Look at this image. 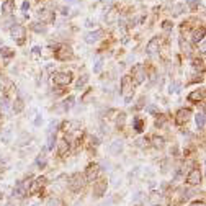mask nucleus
<instances>
[{"instance_id": "49", "label": "nucleus", "mask_w": 206, "mask_h": 206, "mask_svg": "<svg viewBox=\"0 0 206 206\" xmlns=\"http://www.w3.org/2000/svg\"><path fill=\"white\" fill-rule=\"evenodd\" d=\"M34 124L39 126V124H41V118H36V119H34Z\"/></svg>"}, {"instance_id": "41", "label": "nucleus", "mask_w": 206, "mask_h": 206, "mask_svg": "<svg viewBox=\"0 0 206 206\" xmlns=\"http://www.w3.org/2000/svg\"><path fill=\"white\" fill-rule=\"evenodd\" d=\"M93 70H95V72H100V70H102V61H97V62H95Z\"/></svg>"}, {"instance_id": "12", "label": "nucleus", "mask_w": 206, "mask_h": 206, "mask_svg": "<svg viewBox=\"0 0 206 206\" xmlns=\"http://www.w3.org/2000/svg\"><path fill=\"white\" fill-rule=\"evenodd\" d=\"M157 51H160V39L159 38H152L147 43V53L149 54H155Z\"/></svg>"}, {"instance_id": "45", "label": "nucleus", "mask_w": 206, "mask_h": 206, "mask_svg": "<svg viewBox=\"0 0 206 206\" xmlns=\"http://www.w3.org/2000/svg\"><path fill=\"white\" fill-rule=\"evenodd\" d=\"M193 64H195V67H203V66H201L203 61H200V59H195V62H193Z\"/></svg>"}, {"instance_id": "6", "label": "nucleus", "mask_w": 206, "mask_h": 206, "mask_svg": "<svg viewBox=\"0 0 206 206\" xmlns=\"http://www.w3.org/2000/svg\"><path fill=\"white\" fill-rule=\"evenodd\" d=\"M54 83L58 85H69L70 82H72V75H70V72H58L54 74Z\"/></svg>"}, {"instance_id": "53", "label": "nucleus", "mask_w": 206, "mask_h": 206, "mask_svg": "<svg viewBox=\"0 0 206 206\" xmlns=\"http://www.w3.org/2000/svg\"><path fill=\"white\" fill-rule=\"evenodd\" d=\"M0 173H2V165H0Z\"/></svg>"}, {"instance_id": "27", "label": "nucleus", "mask_w": 206, "mask_h": 206, "mask_svg": "<svg viewBox=\"0 0 206 206\" xmlns=\"http://www.w3.org/2000/svg\"><path fill=\"white\" fill-rule=\"evenodd\" d=\"M74 128H80V124L77 123V121H67V123H64V129H66V131H74Z\"/></svg>"}, {"instance_id": "34", "label": "nucleus", "mask_w": 206, "mask_h": 206, "mask_svg": "<svg viewBox=\"0 0 206 206\" xmlns=\"http://www.w3.org/2000/svg\"><path fill=\"white\" fill-rule=\"evenodd\" d=\"M54 143H56V138L53 133H49V141H48V149H53L54 147Z\"/></svg>"}, {"instance_id": "18", "label": "nucleus", "mask_w": 206, "mask_h": 206, "mask_svg": "<svg viewBox=\"0 0 206 206\" xmlns=\"http://www.w3.org/2000/svg\"><path fill=\"white\" fill-rule=\"evenodd\" d=\"M58 152H59V155H66L67 152H69V143L66 139H62L61 143H59V147H58Z\"/></svg>"}, {"instance_id": "2", "label": "nucleus", "mask_w": 206, "mask_h": 206, "mask_svg": "<svg viewBox=\"0 0 206 206\" xmlns=\"http://www.w3.org/2000/svg\"><path fill=\"white\" fill-rule=\"evenodd\" d=\"M121 93H123L126 102H131V98H133V87H131V77L129 75H124L121 79Z\"/></svg>"}, {"instance_id": "9", "label": "nucleus", "mask_w": 206, "mask_h": 206, "mask_svg": "<svg viewBox=\"0 0 206 206\" xmlns=\"http://www.w3.org/2000/svg\"><path fill=\"white\" fill-rule=\"evenodd\" d=\"M106 188H108V183H106V180H98L95 182V187H93V195L95 196H103Z\"/></svg>"}, {"instance_id": "15", "label": "nucleus", "mask_w": 206, "mask_h": 206, "mask_svg": "<svg viewBox=\"0 0 206 206\" xmlns=\"http://www.w3.org/2000/svg\"><path fill=\"white\" fill-rule=\"evenodd\" d=\"M123 151V141L121 139H116V141H113L111 146H110V152L113 155H118L119 152Z\"/></svg>"}, {"instance_id": "44", "label": "nucleus", "mask_w": 206, "mask_h": 206, "mask_svg": "<svg viewBox=\"0 0 206 206\" xmlns=\"http://www.w3.org/2000/svg\"><path fill=\"white\" fill-rule=\"evenodd\" d=\"M134 200H136V201H141V200H143V193H141V191H138V193L134 195Z\"/></svg>"}, {"instance_id": "25", "label": "nucleus", "mask_w": 206, "mask_h": 206, "mask_svg": "<svg viewBox=\"0 0 206 206\" xmlns=\"http://www.w3.org/2000/svg\"><path fill=\"white\" fill-rule=\"evenodd\" d=\"M195 119H196V126L200 128V129H204V115L203 113H198Z\"/></svg>"}, {"instance_id": "42", "label": "nucleus", "mask_w": 206, "mask_h": 206, "mask_svg": "<svg viewBox=\"0 0 206 206\" xmlns=\"http://www.w3.org/2000/svg\"><path fill=\"white\" fill-rule=\"evenodd\" d=\"M178 88H180L178 83H172V85H170V92H172V93H173V92H178Z\"/></svg>"}, {"instance_id": "8", "label": "nucleus", "mask_w": 206, "mask_h": 206, "mask_svg": "<svg viewBox=\"0 0 206 206\" xmlns=\"http://www.w3.org/2000/svg\"><path fill=\"white\" fill-rule=\"evenodd\" d=\"M201 172L198 168H195V170H191V172L188 173V177H187V182L190 183V185H198V183H201Z\"/></svg>"}, {"instance_id": "28", "label": "nucleus", "mask_w": 206, "mask_h": 206, "mask_svg": "<svg viewBox=\"0 0 206 206\" xmlns=\"http://www.w3.org/2000/svg\"><path fill=\"white\" fill-rule=\"evenodd\" d=\"M133 128H134V129H136L138 133H141V131H143V128H144V123H143V121H141V119H139V118H134V123H133Z\"/></svg>"}, {"instance_id": "5", "label": "nucleus", "mask_w": 206, "mask_h": 206, "mask_svg": "<svg viewBox=\"0 0 206 206\" xmlns=\"http://www.w3.org/2000/svg\"><path fill=\"white\" fill-rule=\"evenodd\" d=\"M31 187V182L30 180H25V182H20L18 185L15 187V190H13V196H18V198H23L26 195V190Z\"/></svg>"}, {"instance_id": "35", "label": "nucleus", "mask_w": 206, "mask_h": 206, "mask_svg": "<svg viewBox=\"0 0 206 206\" xmlns=\"http://www.w3.org/2000/svg\"><path fill=\"white\" fill-rule=\"evenodd\" d=\"M72 103H74V97H69L66 102H64V108L69 110V108H72Z\"/></svg>"}, {"instance_id": "48", "label": "nucleus", "mask_w": 206, "mask_h": 206, "mask_svg": "<svg viewBox=\"0 0 206 206\" xmlns=\"http://www.w3.org/2000/svg\"><path fill=\"white\" fill-rule=\"evenodd\" d=\"M39 51H41V49H39L38 46H36V48H33V53H34V54H39Z\"/></svg>"}, {"instance_id": "50", "label": "nucleus", "mask_w": 206, "mask_h": 206, "mask_svg": "<svg viewBox=\"0 0 206 206\" xmlns=\"http://www.w3.org/2000/svg\"><path fill=\"white\" fill-rule=\"evenodd\" d=\"M67 2H70V3H77V0H67Z\"/></svg>"}, {"instance_id": "38", "label": "nucleus", "mask_w": 206, "mask_h": 206, "mask_svg": "<svg viewBox=\"0 0 206 206\" xmlns=\"http://www.w3.org/2000/svg\"><path fill=\"white\" fill-rule=\"evenodd\" d=\"M0 106H3V110H7L8 108V100L3 97V98H0Z\"/></svg>"}, {"instance_id": "40", "label": "nucleus", "mask_w": 206, "mask_h": 206, "mask_svg": "<svg viewBox=\"0 0 206 206\" xmlns=\"http://www.w3.org/2000/svg\"><path fill=\"white\" fill-rule=\"evenodd\" d=\"M147 111L151 113V115H157V106H154V105L147 106Z\"/></svg>"}, {"instance_id": "46", "label": "nucleus", "mask_w": 206, "mask_h": 206, "mask_svg": "<svg viewBox=\"0 0 206 206\" xmlns=\"http://www.w3.org/2000/svg\"><path fill=\"white\" fill-rule=\"evenodd\" d=\"M21 8H23V10H28V8H30V2H23V5H21Z\"/></svg>"}, {"instance_id": "3", "label": "nucleus", "mask_w": 206, "mask_h": 206, "mask_svg": "<svg viewBox=\"0 0 206 206\" xmlns=\"http://www.w3.org/2000/svg\"><path fill=\"white\" fill-rule=\"evenodd\" d=\"M82 187H83V177H82V173H74L69 178V188L72 191H80Z\"/></svg>"}, {"instance_id": "19", "label": "nucleus", "mask_w": 206, "mask_h": 206, "mask_svg": "<svg viewBox=\"0 0 206 206\" xmlns=\"http://www.w3.org/2000/svg\"><path fill=\"white\" fill-rule=\"evenodd\" d=\"M2 12L5 13V15H10V13L13 12V2H12V0H7V2H3Z\"/></svg>"}, {"instance_id": "32", "label": "nucleus", "mask_w": 206, "mask_h": 206, "mask_svg": "<svg viewBox=\"0 0 206 206\" xmlns=\"http://www.w3.org/2000/svg\"><path fill=\"white\" fill-rule=\"evenodd\" d=\"M87 80H88V77H87V75H82V77H80V79H79V80H77V88H82V87H83V85H85V83H87Z\"/></svg>"}, {"instance_id": "10", "label": "nucleus", "mask_w": 206, "mask_h": 206, "mask_svg": "<svg viewBox=\"0 0 206 206\" xmlns=\"http://www.w3.org/2000/svg\"><path fill=\"white\" fill-rule=\"evenodd\" d=\"M98 172H100V167H98L97 164H90L88 167H87V180L88 182H95V178L98 177Z\"/></svg>"}, {"instance_id": "54", "label": "nucleus", "mask_w": 206, "mask_h": 206, "mask_svg": "<svg viewBox=\"0 0 206 206\" xmlns=\"http://www.w3.org/2000/svg\"><path fill=\"white\" fill-rule=\"evenodd\" d=\"M138 206H139V204H138Z\"/></svg>"}, {"instance_id": "21", "label": "nucleus", "mask_w": 206, "mask_h": 206, "mask_svg": "<svg viewBox=\"0 0 206 206\" xmlns=\"http://www.w3.org/2000/svg\"><path fill=\"white\" fill-rule=\"evenodd\" d=\"M23 108H25L23 100H21V98H17V100L13 102V111H15V113H21V111H23Z\"/></svg>"}, {"instance_id": "30", "label": "nucleus", "mask_w": 206, "mask_h": 206, "mask_svg": "<svg viewBox=\"0 0 206 206\" xmlns=\"http://www.w3.org/2000/svg\"><path fill=\"white\" fill-rule=\"evenodd\" d=\"M0 54H2V58H12L13 51L10 48H2V49H0Z\"/></svg>"}, {"instance_id": "7", "label": "nucleus", "mask_w": 206, "mask_h": 206, "mask_svg": "<svg viewBox=\"0 0 206 206\" xmlns=\"http://www.w3.org/2000/svg\"><path fill=\"white\" fill-rule=\"evenodd\" d=\"M70 58H72V49L69 46H62L59 51H56V59H59V61H67Z\"/></svg>"}, {"instance_id": "39", "label": "nucleus", "mask_w": 206, "mask_h": 206, "mask_svg": "<svg viewBox=\"0 0 206 206\" xmlns=\"http://www.w3.org/2000/svg\"><path fill=\"white\" fill-rule=\"evenodd\" d=\"M162 28H164L165 31H170L172 30V23H170V21H164V23H162Z\"/></svg>"}, {"instance_id": "43", "label": "nucleus", "mask_w": 206, "mask_h": 206, "mask_svg": "<svg viewBox=\"0 0 206 206\" xmlns=\"http://www.w3.org/2000/svg\"><path fill=\"white\" fill-rule=\"evenodd\" d=\"M54 128H58V121H51V124H49V133H54Z\"/></svg>"}, {"instance_id": "23", "label": "nucleus", "mask_w": 206, "mask_h": 206, "mask_svg": "<svg viewBox=\"0 0 206 206\" xmlns=\"http://www.w3.org/2000/svg\"><path fill=\"white\" fill-rule=\"evenodd\" d=\"M180 49H182V53H185V54H191V46L185 39H180Z\"/></svg>"}, {"instance_id": "22", "label": "nucleus", "mask_w": 206, "mask_h": 206, "mask_svg": "<svg viewBox=\"0 0 206 206\" xmlns=\"http://www.w3.org/2000/svg\"><path fill=\"white\" fill-rule=\"evenodd\" d=\"M30 28L33 31H36V33H46V26L41 25V23H31Z\"/></svg>"}, {"instance_id": "47", "label": "nucleus", "mask_w": 206, "mask_h": 206, "mask_svg": "<svg viewBox=\"0 0 206 206\" xmlns=\"http://www.w3.org/2000/svg\"><path fill=\"white\" fill-rule=\"evenodd\" d=\"M190 206H204V203L203 201H195V203H191Z\"/></svg>"}, {"instance_id": "1", "label": "nucleus", "mask_w": 206, "mask_h": 206, "mask_svg": "<svg viewBox=\"0 0 206 206\" xmlns=\"http://www.w3.org/2000/svg\"><path fill=\"white\" fill-rule=\"evenodd\" d=\"M146 77H147L146 67L143 66V64H136V66L133 67V82L136 85H139V83H143L146 80Z\"/></svg>"}, {"instance_id": "13", "label": "nucleus", "mask_w": 206, "mask_h": 206, "mask_svg": "<svg viewBox=\"0 0 206 206\" xmlns=\"http://www.w3.org/2000/svg\"><path fill=\"white\" fill-rule=\"evenodd\" d=\"M103 36V31L102 30H97V31H92V33H88L87 36H85V43H88V44H93L95 41H98Z\"/></svg>"}, {"instance_id": "14", "label": "nucleus", "mask_w": 206, "mask_h": 206, "mask_svg": "<svg viewBox=\"0 0 206 206\" xmlns=\"http://www.w3.org/2000/svg\"><path fill=\"white\" fill-rule=\"evenodd\" d=\"M203 98H204V92L200 90V88H198V90H193V92H191V93L188 95V100L193 102V103H200Z\"/></svg>"}, {"instance_id": "31", "label": "nucleus", "mask_w": 206, "mask_h": 206, "mask_svg": "<svg viewBox=\"0 0 206 206\" xmlns=\"http://www.w3.org/2000/svg\"><path fill=\"white\" fill-rule=\"evenodd\" d=\"M36 165H38V167H41V168L46 165V155H44V154L38 155V159H36Z\"/></svg>"}, {"instance_id": "37", "label": "nucleus", "mask_w": 206, "mask_h": 206, "mask_svg": "<svg viewBox=\"0 0 206 206\" xmlns=\"http://www.w3.org/2000/svg\"><path fill=\"white\" fill-rule=\"evenodd\" d=\"M10 139H12V129H7L3 134V143H10Z\"/></svg>"}, {"instance_id": "4", "label": "nucleus", "mask_w": 206, "mask_h": 206, "mask_svg": "<svg viewBox=\"0 0 206 206\" xmlns=\"http://www.w3.org/2000/svg\"><path fill=\"white\" fill-rule=\"evenodd\" d=\"M10 36L21 44V43L25 41V28L21 26V25H17V23H15V25L10 28Z\"/></svg>"}, {"instance_id": "29", "label": "nucleus", "mask_w": 206, "mask_h": 206, "mask_svg": "<svg viewBox=\"0 0 206 206\" xmlns=\"http://www.w3.org/2000/svg\"><path fill=\"white\" fill-rule=\"evenodd\" d=\"M124 121H126V115L124 113H119L118 118H116V128H123Z\"/></svg>"}, {"instance_id": "11", "label": "nucleus", "mask_w": 206, "mask_h": 206, "mask_svg": "<svg viewBox=\"0 0 206 206\" xmlns=\"http://www.w3.org/2000/svg\"><path fill=\"white\" fill-rule=\"evenodd\" d=\"M190 116H191V111L187 110V108H182V110L177 111V123H178V124L187 123L188 119H190Z\"/></svg>"}, {"instance_id": "24", "label": "nucleus", "mask_w": 206, "mask_h": 206, "mask_svg": "<svg viewBox=\"0 0 206 206\" xmlns=\"http://www.w3.org/2000/svg\"><path fill=\"white\" fill-rule=\"evenodd\" d=\"M44 182H46L44 177H39V178H36V183H34L33 187H30V190H31V191H36L38 188H41L43 185H44Z\"/></svg>"}, {"instance_id": "51", "label": "nucleus", "mask_w": 206, "mask_h": 206, "mask_svg": "<svg viewBox=\"0 0 206 206\" xmlns=\"http://www.w3.org/2000/svg\"><path fill=\"white\" fill-rule=\"evenodd\" d=\"M2 121H3V116H2V115H0V124H2Z\"/></svg>"}, {"instance_id": "26", "label": "nucleus", "mask_w": 206, "mask_h": 206, "mask_svg": "<svg viewBox=\"0 0 206 206\" xmlns=\"http://www.w3.org/2000/svg\"><path fill=\"white\" fill-rule=\"evenodd\" d=\"M152 144H154V147H157V149L164 147V138H160V136H154V138H152Z\"/></svg>"}, {"instance_id": "16", "label": "nucleus", "mask_w": 206, "mask_h": 206, "mask_svg": "<svg viewBox=\"0 0 206 206\" xmlns=\"http://www.w3.org/2000/svg\"><path fill=\"white\" fill-rule=\"evenodd\" d=\"M204 41V28H200V30H196L193 33V43H196V44H200V43Z\"/></svg>"}, {"instance_id": "33", "label": "nucleus", "mask_w": 206, "mask_h": 206, "mask_svg": "<svg viewBox=\"0 0 206 206\" xmlns=\"http://www.w3.org/2000/svg\"><path fill=\"white\" fill-rule=\"evenodd\" d=\"M187 3L191 10H196L198 8V5H200V0H187Z\"/></svg>"}, {"instance_id": "17", "label": "nucleus", "mask_w": 206, "mask_h": 206, "mask_svg": "<svg viewBox=\"0 0 206 206\" xmlns=\"http://www.w3.org/2000/svg\"><path fill=\"white\" fill-rule=\"evenodd\" d=\"M149 201H151L154 206H159L162 203V195L157 193V191H152V193L149 195Z\"/></svg>"}, {"instance_id": "52", "label": "nucleus", "mask_w": 206, "mask_h": 206, "mask_svg": "<svg viewBox=\"0 0 206 206\" xmlns=\"http://www.w3.org/2000/svg\"><path fill=\"white\" fill-rule=\"evenodd\" d=\"M7 206H15V204H13V203H7Z\"/></svg>"}, {"instance_id": "20", "label": "nucleus", "mask_w": 206, "mask_h": 206, "mask_svg": "<svg viewBox=\"0 0 206 206\" xmlns=\"http://www.w3.org/2000/svg\"><path fill=\"white\" fill-rule=\"evenodd\" d=\"M38 15H39V18L43 20V21H53V13L51 12H48V10H41V12H38Z\"/></svg>"}, {"instance_id": "36", "label": "nucleus", "mask_w": 206, "mask_h": 206, "mask_svg": "<svg viewBox=\"0 0 206 206\" xmlns=\"http://www.w3.org/2000/svg\"><path fill=\"white\" fill-rule=\"evenodd\" d=\"M46 206H61V201L56 200V198H51V200H48Z\"/></svg>"}]
</instances>
